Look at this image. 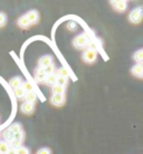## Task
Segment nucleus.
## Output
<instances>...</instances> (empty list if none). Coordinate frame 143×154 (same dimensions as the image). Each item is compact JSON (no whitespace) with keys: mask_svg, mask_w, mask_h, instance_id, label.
<instances>
[{"mask_svg":"<svg viewBox=\"0 0 143 154\" xmlns=\"http://www.w3.org/2000/svg\"><path fill=\"white\" fill-rule=\"evenodd\" d=\"M5 23H6V15L0 12V26H4Z\"/></svg>","mask_w":143,"mask_h":154,"instance_id":"c85d7f7f","label":"nucleus"},{"mask_svg":"<svg viewBox=\"0 0 143 154\" xmlns=\"http://www.w3.org/2000/svg\"><path fill=\"white\" fill-rule=\"evenodd\" d=\"M9 128H10V131H11L14 134H16V133H19V132H23V127H21V125H20V124H18V123L12 124Z\"/></svg>","mask_w":143,"mask_h":154,"instance_id":"a211bd4d","label":"nucleus"},{"mask_svg":"<svg viewBox=\"0 0 143 154\" xmlns=\"http://www.w3.org/2000/svg\"><path fill=\"white\" fill-rule=\"evenodd\" d=\"M16 153L17 154H30L29 153V150L25 146H20L19 149H17V150H16Z\"/></svg>","mask_w":143,"mask_h":154,"instance_id":"393cba45","label":"nucleus"},{"mask_svg":"<svg viewBox=\"0 0 143 154\" xmlns=\"http://www.w3.org/2000/svg\"><path fill=\"white\" fill-rule=\"evenodd\" d=\"M129 18H130V21L133 23H138L141 21L142 19V8H136L134 10H132L130 16H129Z\"/></svg>","mask_w":143,"mask_h":154,"instance_id":"7ed1b4c3","label":"nucleus"},{"mask_svg":"<svg viewBox=\"0 0 143 154\" xmlns=\"http://www.w3.org/2000/svg\"><path fill=\"white\" fill-rule=\"evenodd\" d=\"M96 58H97V54L93 48H87L84 51V54H83V60L89 63H89H94L96 60Z\"/></svg>","mask_w":143,"mask_h":154,"instance_id":"f03ea898","label":"nucleus"},{"mask_svg":"<svg viewBox=\"0 0 143 154\" xmlns=\"http://www.w3.org/2000/svg\"><path fill=\"white\" fill-rule=\"evenodd\" d=\"M37 154H51L49 149H47V147H43V149H40V150L37 152Z\"/></svg>","mask_w":143,"mask_h":154,"instance_id":"cd10ccee","label":"nucleus"},{"mask_svg":"<svg viewBox=\"0 0 143 154\" xmlns=\"http://www.w3.org/2000/svg\"><path fill=\"white\" fill-rule=\"evenodd\" d=\"M21 85H23V79L20 78V77H14L11 78V81H10V86H11L14 89H17L21 87Z\"/></svg>","mask_w":143,"mask_h":154,"instance_id":"9d476101","label":"nucleus"},{"mask_svg":"<svg viewBox=\"0 0 143 154\" xmlns=\"http://www.w3.org/2000/svg\"><path fill=\"white\" fill-rule=\"evenodd\" d=\"M29 25H30V23H29V21H28L26 16H23V17H20L19 19H18V26H19V27L27 28Z\"/></svg>","mask_w":143,"mask_h":154,"instance_id":"2eb2a0df","label":"nucleus"},{"mask_svg":"<svg viewBox=\"0 0 143 154\" xmlns=\"http://www.w3.org/2000/svg\"><path fill=\"white\" fill-rule=\"evenodd\" d=\"M111 4L114 6V8H115L117 11L120 12H123L125 9H126V7H128V5H126V1H112Z\"/></svg>","mask_w":143,"mask_h":154,"instance_id":"6e6552de","label":"nucleus"},{"mask_svg":"<svg viewBox=\"0 0 143 154\" xmlns=\"http://www.w3.org/2000/svg\"><path fill=\"white\" fill-rule=\"evenodd\" d=\"M75 26H76V25H75V23H68V27H70V29H75Z\"/></svg>","mask_w":143,"mask_h":154,"instance_id":"c756f323","label":"nucleus"},{"mask_svg":"<svg viewBox=\"0 0 143 154\" xmlns=\"http://www.w3.org/2000/svg\"><path fill=\"white\" fill-rule=\"evenodd\" d=\"M9 151V144L7 142H0V154H7Z\"/></svg>","mask_w":143,"mask_h":154,"instance_id":"aec40b11","label":"nucleus"},{"mask_svg":"<svg viewBox=\"0 0 143 154\" xmlns=\"http://www.w3.org/2000/svg\"><path fill=\"white\" fill-rule=\"evenodd\" d=\"M53 93H54V94H57V95H64V93H65V87L55 85V86H53Z\"/></svg>","mask_w":143,"mask_h":154,"instance_id":"f3484780","label":"nucleus"},{"mask_svg":"<svg viewBox=\"0 0 143 154\" xmlns=\"http://www.w3.org/2000/svg\"><path fill=\"white\" fill-rule=\"evenodd\" d=\"M87 44H89V38H87L86 34H81V35L76 36L75 39H74V46L78 48V49H82V48L86 47Z\"/></svg>","mask_w":143,"mask_h":154,"instance_id":"f257e3e1","label":"nucleus"},{"mask_svg":"<svg viewBox=\"0 0 143 154\" xmlns=\"http://www.w3.org/2000/svg\"><path fill=\"white\" fill-rule=\"evenodd\" d=\"M57 76L59 77H64V78H67L68 77V70L66 69L65 67H61L59 69L57 70V73H55Z\"/></svg>","mask_w":143,"mask_h":154,"instance_id":"6ab92c4d","label":"nucleus"},{"mask_svg":"<svg viewBox=\"0 0 143 154\" xmlns=\"http://www.w3.org/2000/svg\"><path fill=\"white\" fill-rule=\"evenodd\" d=\"M21 88L25 91V93H30V92H34V86L31 84L30 82H23V85H21Z\"/></svg>","mask_w":143,"mask_h":154,"instance_id":"4468645a","label":"nucleus"},{"mask_svg":"<svg viewBox=\"0 0 143 154\" xmlns=\"http://www.w3.org/2000/svg\"><path fill=\"white\" fill-rule=\"evenodd\" d=\"M66 84H67V78H64V77H59V76H57V79H56V85H58V86H63V87H65Z\"/></svg>","mask_w":143,"mask_h":154,"instance_id":"5701e85b","label":"nucleus"},{"mask_svg":"<svg viewBox=\"0 0 143 154\" xmlns=\"http://www.w3.org/2000/svg\"><path fill=\"white\" fill-rule=\"evenodd\" d=\"M132 74H133L134 76L139 77V78L143 77V66H142V64H136V65L133 66V67H132Z\"/></svg>","mask_w":143,"mask_h":154,"instance_id":"1a4fd4ad","label":"nucleus"},{"mask_svg":"<svg viewBox=\"0 0 143 154\" xmlns=\"http://www.w3.org/2000/svg\"><path fill=\"white\" fill-rule=\"evenodd\" d=\"M46 74H45V72H44L43 68H38L37 69V72H36V75H35V78L36 81L38 82V83H42V82H45V79H46Z\"/></svg>","mask_w":143,"mask_h":154,"instance_id":"9b49d317","label":"nucleus"},{"mask_svg":"<svg viewBox=\"0 0 143 154\" xmlns=\"http://www.w3.org/2000/svg\"><path fill=\"white\" fill-rule=\"evenodd\" d=\"M26 17H27V19L30 25L31 23H36L37 21H38V12L36 11V10H30V11H28Z\"/></svg>","mask_w":143,"mask_h":154,"instance_id":"0eeeda50","label":"nucleus"},{"mask_svg":"<svg viewBox=\"0 0 143 154\" xmlns=\"http://www.w3.org/2000/svg\"><path fill=\"white\" fill-rule=\"evenodd\" d=\"M55 70H56V67H55L54 64H51V65L47 66V67H45V68H44V72H45V74H46V75L55 74Z\"/></svg>","mask_w":143,"mask_h":154,"instance_id":"4be33fe9","label":"nucleus"},{"mask_svg":"<svg viewBox=\"0 0 143 154\" xmlns=\"http://www.w3.org/2000/svg\"><path fill=\"white\" fill-rule=\"evenodd\" d=\"M7 154H17V153H16V150H14V149H9Z\"/></svg>","mask_w":143,"mask_h":154,"instance_id":"7c9ffc66","label":"nucleus"},{"mask_svg":"<svg viewBox=\"0 0 143 154\" xmlns=\"http://www.w3.org/2000/svg\"><path fill=\"white\" fill-rule=\"evenodd\" d=\"M15 95L17 98H23L25 95H26V93H25V91L21 87H19V88L15 89Z\"/></svg>","mask_w":143,"mask_h":154,"instance_id":"b1692460","label":"nucleus"},{"mask_svg":"<svg viewBox=\"0 0 143 154\" xmlns=\"http://www.w3.org/2000/svg\"><path fill=\"white\" fill-rule=\"evenodd\" d=\"M23 132H19V133L14 134V141H19V142H23Z\"/></svg>","mask_w":143,"mask_h":154,"instance_id":"a878e982","label":"nucleus"},{"mask_svg":"<svg viewBox=\"0 0 143 154\" xmlns=\"http://www.w3.org/2000/svg\"><path fill=\"white\" fill-rule=\"evenodd\" d=\"M11 145L14 150H17V149H19V147L21 146V142H19V141H12Z\"/></svg>","mask_w":143,"mask_h":154,"instance_id":"bb28decb","label":"nucleus"},{"mask_svg":"<svg viewBox=\"0 0 143 154\" xmlns=\"http://www.w3.org/2000/svg\"><path fill=\"white\" fill-rule=\"evenodd\" d=\"M34 104H31V103H28V102H23L21 106H20V109H21V112L25 113V114H31V113L34 112Z\"/></svg>","mask_w":143,"mask_h":154,"instance_id":"423d86ee","label":"nucleus"},{"mask_svg":"<svg viewBox=\"0 0 143 154\" xmlns=\"http://www.w3.org/2000/svg\"><path fill=\"white\" fill-rule=\"evenodd\" d=\"M25 102H28V103H31V104H35L36 100H37V95H36L34 92L30 93H26L25 95Z\"/></svg>","mask_w":143,"mask_h":154,"instance_id":"ddd939ff","label":"nucleus"},{"mask_svg":"<svg viewBox=\"0 0 143 154\" xmlns=\"http://www.w3.org/2000/svg\"><path fill=\"white\" fill-rule=\"evenodd\" d=\"M51 103L56 106H61L65 103V96L64 95H57V94H53L51 96Z\"/></svg>","mask_w":143,"mask_h":154,"instance_id":"39448f33","label":"nucleus"},{"mask_svg":"<svg viewBox=\"0 0 143 154\" xmlns=\"http://www.w3.org/2000/svg\"><path fill=\"white\" fill-rule=\"evenodd\" d=\"M53 64V57L50 55H45L39 59V68H45L47 66H49Z\"/></svg>","mask_w":143,"mask_h":154,"instance_id":"20e7f679","label":"nucleus"},{"mask_svg":"<svg viewBox=\"0 0 143 154\" xmlns=\"http://www.w3.org/2000/svg\"><path fill=\"white\" fill-rule=\"evenodd\" d=\"M134 59H135L139 64H141V63L143 62V49H139L136 51L135 54H134Z\"/></svg>","mask_w":143,"mask_h":154,"instance_id":"412c9836","label":"nucleus"},{"mask_svg":"<svg viewBox=\"0 0 143 154\" xmlns=\"http://www.w3.org/2000/svg\"><path fill=\"white\" fill-rule=\"evenodd\" d=\"M56 79H57V75L56 74H50V75H47L46 79H45V83L49 86H55L56 85Z\"/></svg>","mask_w":143,"mask_h":154,"instance_id":"f8f14e48","label":"nucleus"},{"mask_svg":"<svg viewBox=\"0 0 143 154\" xmlns=\"http://www.w3.org/2000/svg\"><path fill=\"white\" fill-rule=\"evenodd\" d=\"M2 135H4L5 140H6V142H10V143H11L12 141H14V133L10 131V128H7V130L4 132V134H2Z\"/></svg>","mask_w":143,"mask_h":154,"instance_id":"dca6fc26","label":"nucleus"}]
</instances>
